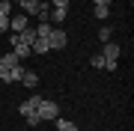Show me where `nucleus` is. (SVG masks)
Masks as SVG:
<instances>
[{"label": "nucleus", "instance_id": "nucleus-1", "mask_svg": "<svg viewBox=\"0 0 134 131\" xmlns=\"http://www.w3.org/2000/svg\"><path fill=\"white\" fill-rule=\"evenodd\" d=\"M66 45H69V36H66V30H63V27H51L48 48H51V51H63Z\"/></svg>", "mask_w": 134, "mask_h": 131}, {"label": "nucleus", "instance_id": "nucleus-2", "mask_svg": "<svg viewBox=\"0 0 134 131\" xmlns=\"http://www.w3.org/2000/svg\"><path fill=\"white\" fill-rule=\"evenodd\" d=\"M36 113H39L42 122H45V119H57V116H60V107H57V101H48V98H45V101L36 107Z\"/></svg>", "mask_w": 134, "mask_h": 131}, {"label": "nucleus", "instance_id": "nucleus-3", "mask_svg": "<svg viewBox=\"0 0 134 131\" xmlns=\"http://www.w3.org/2000/svg\"><path fill=\"white\" fill-rule=\"evenodd\" d=\"M18 113H21V116H24L27 119V125H39V122H42V119H39V113H36V107L33 104H30V101H21V107H18Z\"/></svg>", "mask_w": 134, "mask_h": 131}, {"label": "nucleus", "instance_id": "nucleus-4", "mask_svg": "<svg viewBox=\"0 0 134 131\" xmlns=\"http://www.w3.org/2000/svg\"><path fill=\"white\" fill-rule=\"evenodd\" d=\"M9 27H12V33H21L24 27H30V15H24V12L12 15V18H9Z\"/></svg>", "mask_w": 134, "mask_h": 131}, {"label": "nucleus", "instance_id": "nucleus-5", "mask_svg": "<svg viewBox=\"0 0 134 131\" xmlns=\"http://www.w3.org/2000/svg\"><path fill=\"white\" fill-rule=\"evenodd\" d=\"M101 57H104L107 63H116V60H119V45L116 42H104V54H101Z\"/></svg>", "mask_w": 134, "mask_h": 131}, {"label": "nucleus", "instance_id": "nucleus-6", "mask_svg": "<svg viewBox=\"0 0 134 131\" xmlns=\"http://www.w3.org/2000/svg\"><path fill=\"white\" fill-rule=\"evenodd\" d=\"M66 18H69V9H57V6H54L48 12V24H63Z\"/></svg>", "mask_w": 134, "mask_h": 131}, {"label": "nucleus", "instance_id": "nucleus-7", "mask_svg": "<svg viewBox=\"0 0 134 131\" xmlns=\"http://www.w3.org/2000/svg\"><path fill=\"white\" fill-rule=\"evenodd\" d=\"M18 3H21V9H24V15H36L39 6H42V0H18Z\"/></svg>", "mask_w": 134, "mask_h": 131}, {"label": "nucleus", "instance_id": "nucleus-8", "mask_svg": "<svg viewBox=\"0 0 134 131\" xmlns=\"http://www.w3.org/2000/svg\"><path fill=\"white\" fill-rule=\"evenodd\" d=\"M30 51L39 54V57H42V54H48V51H51V48H48V39H36L33 45H30Z\"/></svg>", "mask_w": 134, "mask_h": 131}, {"label": "nucleus", "instance_id": "nucleus-9", "mask_svg": "<svg viewBox=\"0 0 134 131\" xmlns=\"http://www.w3.org/2000/svg\"><path fill=\"white\" fill-rule=\"evenodd\" d=\"M51 27H54V24H48V21H39V27H36V39H48V36H51Z\"/></svg>", "mask_w": 134, "mask_h": 131}, {"label": "nucleus", "instance_id": "nucleus-10", "mask_svg": "<svg viewBox=\"0 0 134 131\" xmlns=\"http://www.w3.org/2000/svg\"><path fill=\"white\" fill-rule=\"evenodd\" d=\"M12 51L18 54V60H27L30 54H33V51H30V45H24V42H18V45H12Z\"/></svg>", "mask_w": 134, "mask_h": 131}, {"label": "nucleus", "instance_id": "nucleus-11", "mask_svg": "<svg viewBox=\"0 0 134 131\" xmlns=\"http://www.w3.org/2000/svg\"><path fill=\"white\" fill-rule=\"evenodd\" d=\"M54 122H57V131H77L75 122H69V119H63V116H57Z\"/></svg>", "mask_w": 134, "mask_h": 131}, {"label": "nucleus", "instance_id": "nucleus-12", "mask_svg": "<svg viewBox=\"0 0 134 131\" xmlns=\"http://www.w3.org/2000/svg\"><path fill=\"white\" fill-rule=\"evenodd\" d=\"M21 83H24V87H30V89H33L36 83H39V75H36V72H24V78H21Z\"/></svg>", "mask_w": 134, "mask_h": 131}, {"label": "nucleus", "instance_id": "nucleus-13", "mask_svg": "<svg viewBox=\"0 0 134 131\" xmlns=\"http://www.w3.org/2000/svg\"><path fill=\"white\" fill-rule=\"evenodd\" d=\"M24 72H27V69H24V66H21V63L9 69V75H12V81H18V83H21V78H24Z\"/></svg>", "mask_w": 134, "mask_h": 131}, {"label": "nucleus", "instance_id": "nucleus-14", "mask_svg": "<svg viewBox=\"0 0 134 131\" xmlns=\"http://www.w3.org/2000/svg\"><path fill=\"white\" fill-rule=\"evenodd\" d=\"M0 81H6V83H12V75H9V66L3 63V57H0Z\"/></svg>", "mask_w": 134, "mask_h": 131}, {"label": "nucleus", "instance_id": "nucleus-15", "mask_svg": "<svg viewBox=\"0 0 134 131\" xmlns=\"http://www.w3.org/2000/svg\"><path fill=\"white\" fill-rule=\"evenodd\" d=\"M3 63H6V66L12 69V66H18L21 60H18V54H15V51H9V54H3Z\"/></svg>", "mask_w": 134, "mask_h": 131}, {"label": "nucleus", "instance_id": "nucleus-16", "mask_svg": "<svg viewBox=\"0 0 134 131\" xmlns=\"http://www.w3.org/2000/svg\"><path fill=\"white\" fill-rule=\"evenodd\" d=\"M92 12H96V18H107V15H110V6H101V3H96V9H92Z\"/></svg>", "mask_w": 134, "mask_h": 131}, {"label": "nucleus", "instance_id": "nucleus-17", "mask_svg": "<svg viewBox=\"0 0 134 131\" xmlns=\"http://www.w3.org/2000/svg\"><path fill=\"white\" fill-rule=\"evenodd\" d=\"M48 12H51V6L42 3V6H39V12H36V18H39V21H48Z\"/></svg>", "mask_w": 134, "mask_h": 131}, {"label": "nucleus", "instance_id": "nucleus-18", "mask_svg": "<svg viewBox=\"0 0 134 131\" xmlns=\"http://www.w3.org/2000/svg\"><path fill=\"white\" fill-rule=\"evenodd\" d=\"M110 36H113V30H110L107 24H104V27L98 30V39H101V42H110Z\"/></svg>", "mask_w": 134, "mask_h": 131}, {"label": "nucleus", "instance_id": "nucleus-19", "mask_svg": "<svg viewBox=\"0 0 134 131\" xmlns=\"http://www.w3.org/2000/svg\"><path fill=\"white\" fill-rule=\"evenodd\" d=\"M90 63H92V66H96V69H104V66H107V60H104V57H101V54H96V57H92V60H90Z\"/></svg>", "mask_w": 134, "mask_h": 131}, {"label": "nucleus", "instance_id": "nucleus-20", "mask_svg": "<svg viewBox=\"0 0 134 131\" xmlns=\"http://www.w3.org/2000/svg\"><path fill=\"white\" fill-rule=\"evenodd\" d=\"M12 12V0H0V15H9Z\"/></svg>", "mask_w": 134, "mask_h": 131}, {"label": "nucleus", "instance_id": "nucleus-21", "mask_svg": "<svg viewBox=\"0 0 134 131\" xmlns=\"http://www.w3.org/2000/svg\"><path fill=\"white\" fill-rule=\"evenodd\" d=\"M9 30V15H0V33H6Z\"/></svg>", "mask_w": 134, "mask_h": 131}, {"label": "nucleus", "instance_id": "nucleus-22", "mask_svg": "<svg viewBox=\"0 0 134 131\" xmlns=\"http://www.w3.org/2000/svg\"><path fill=\"white\" fill-rule=\"evenodd\" d=\"M27 101H30V104H33V107H39V104H42V101H45V98H42V95H36V92H33V98H27Z\"/></svg>", "mask_w": 134, "mask_h": 131}, {"label": "nucleus", "instance_id": "nucleus-23", "mask_svg": "<svg viewBox=\"0 0 134 131\" xmlns=\"http://www.w3.org/2000/svg\"><path fill=\"white\" fill-rule=\"evenodd\" d=\"M69 3H72V0H54V6H57V9H69Z\"/></svg>", "mask_w": 134, "mask_h": 131}, {"label": "nucleus", "instance_id": "nucleus-24", "mask_svg": "<svg viewBox=\"0 0 134 131\" xmlns=\"http://www.w3.org/2000/svg\"><path fill=\"white\" fill-rule=\"evenodd\" d=\"M96 3H101V6H110V0H96Z\"/></svg>", "mask_w": 134, "mask_h": 131}, {"label": "nucleus", "instance_id": "nucleus-25", "mask_svg": "<svg viewBox=\"0 0 134 131\" xmlns=\"http://www.w3.org/2000/svg\"><path fill=\"white\" fill-rule=\"evenodd\" d=\"M125 3H131V0H125Z\"/></svg>", "mask_w": 134, "mask_h": 131}]
</instances>
